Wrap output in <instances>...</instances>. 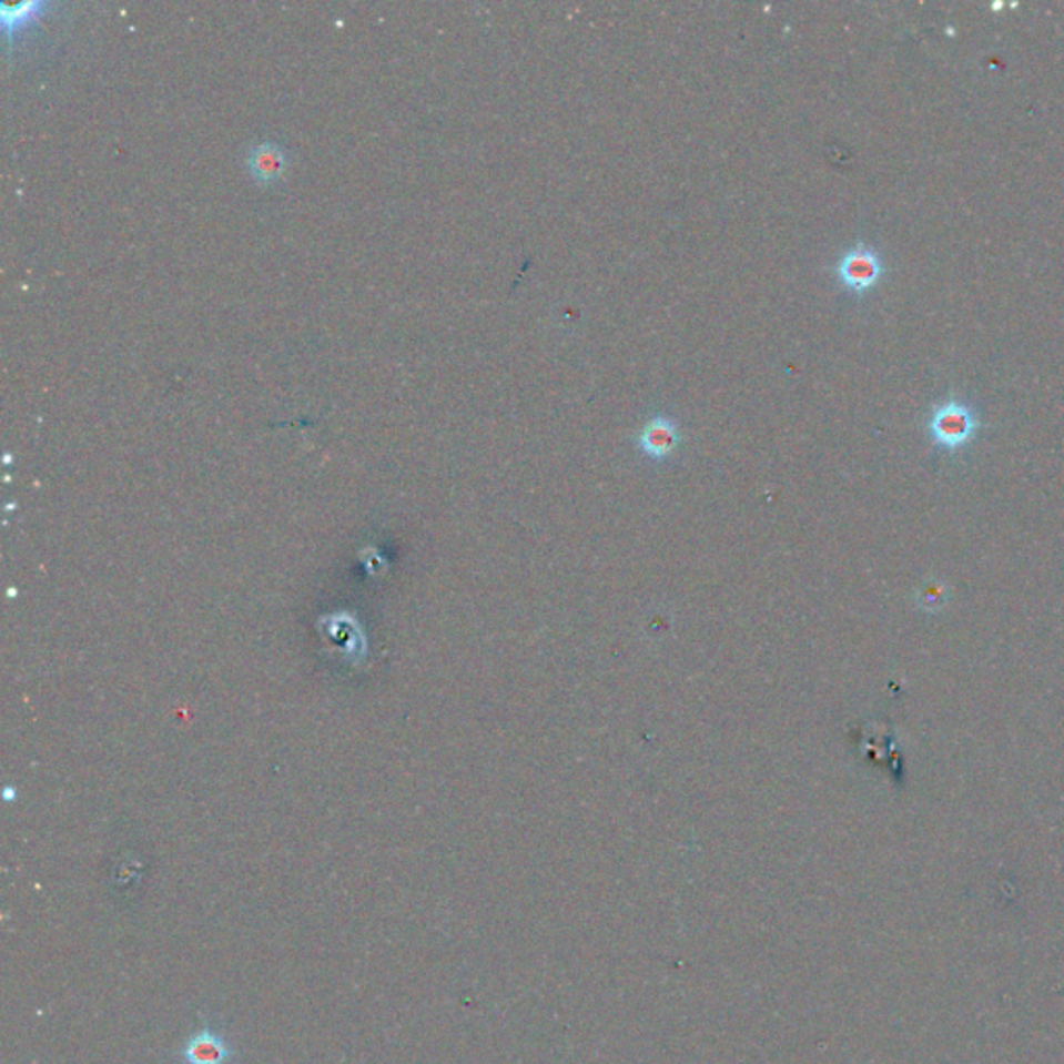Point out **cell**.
Returning a JSON list of instances; mask_svg holds the SVG:
<instances>
[{
    "label": "cell",
    "instance_id": "cell-1",
    "mask_svg": "<svg viewBox=\"0 0 1064 1064\" xmlns=\"http://www.w3.org/2000/svg\"><path fill=\"white\" fill-rule=\"evenodd\" d=\"M884 275V263L878 250L865 244L847 250L835 264V277L852 294H868Z\"/></svg>",
    "mask_w": 1064,
    "mask_h": 1064
},
{
    "label": "cell",
    "instance_id": "cell-2",
    "mask_svg": "<svg viewBox=\"0 0 1064 1064\" xmlns=\"http://www.w3.org/2000/svg\"><path fill=\"white\" fill-rule=\"evenodd\" d=\"M975 428H977L975 414L963 402L950 399L933 409L930 430L935 443L942 447L956 449L965 445L975 435Z\"/></svg>",
    "mask_w": 1064,
    "mask_h": 1064
},
{
    "label": "cell",
    "instance_id": "cell-3",
    "mask_svg": "<svg viewBox=\"0 0 1064 1064\" xmlns=\"http://www.w3.org/2000/svg\"><path fill=\"white\" fill-rule=\"evenodd\" d=\"M237 1052L233 1048L230 1037L211 1023H204L197 1032L192 1033L180 1050L181 1064H231Z\"/></svg>",
    "mask_w": 1064,
    "mask_h": 1064
},
{
    "label": "cell",
    "instance_id": "cell-4",
    "mask_svg": "<svg viewBox=\"0 0 1064 1064\" xmlns=\"http://www.w3.org/2000/svg\"><path fill=\"white\" fill-rule=\"evenodd\" d=\"M680 443H682L680 426L673 418L663 414L649 418L637 435V447L640 454L651 459L670 458L671 454L680 447Z\"/></svg>",
    "mask_w": 1064,
    "mask_h": 1064
},
{
    "label": "cell",
    "instance_id": "cell-5",
    "mask_svg": "<svg viewBox=\"0 0 1064 1064\" xmlns=\"http://www.w3.org/2000/svg\"><path fill=\"white\" fill-rule=\"evenodd\" d=\"M247 169L259 183H275L287 169V154L273 142L256 144L247 150Z\"/></svg>",
    "mask_w": 1064,
    "mask_h": 1064
}]
</instances>
